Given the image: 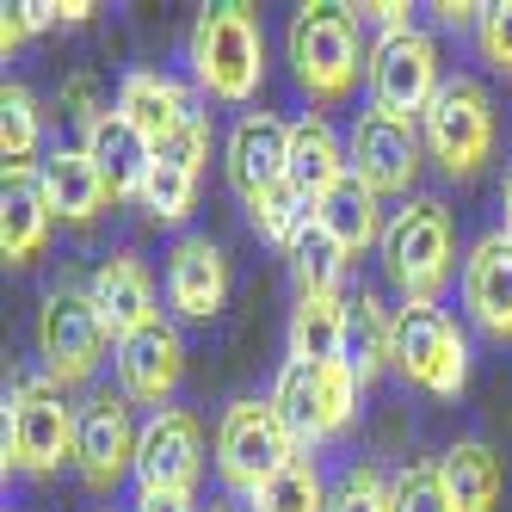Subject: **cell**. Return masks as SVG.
Returning <instances> with one entry per match:
<instances>
[{"label": "cell", "instance_id": "obj_1", "mask_svg": "<svg viewBox=\"0 0 512 512\" xmlns=\"http://www.w3.org/2000/svg\"><path fill=\"white\" fill-rule=\"evenodd\" d=\"M192 81L204 99L247 105L266 81V31L253 7H210L192 25Z\"/></svg>", "mask_w": 512, "mask_h": 512}, {"label": "cell", "instance_id": "obj_2", "mask_svg": "<svg viewBox=\"0 0 512 512\" xmlns=\"http://www.w3.org/2000/svg\"><path fill=\"white\" fill-rule=\"evenodd\" d=\"M284 56L315 105H340L371 68V50L358 44V19L346 7H297V19L284 31Z\"/></svg>", "mask_w": 512, "mask_h": 512}, {"label": "cell", "instance_id": "obj_3", "mask_svg": "<svg viewBox=\"0 0 512 512\" xmlns=\"http://www.w3.org/2000/svg\"><path fill=\"white\" fill-rule=\"evenodd\" d=\"M383 272L408 303H438L457 272V229L438 198H408L383 229Z\"/></svg>", "mask_w": 512, "mask_h": 512}, {"label": "cell", "instance_id": "obj_4", "mask_svg": "<svg viewBox=\"0 0 512 512\" xmlns=\"http://www.w3.org/2000/svg\"><path fill=\"white\" fill-rule=\"evenodd\" d=\"M75 438H81V408H68V395L56 377H19L7 395V432H0V451L7 469L25 475H56L62 463H75Z\"/></svg>", "mask_w": 512, "mask_h": 512}, {"label": "cell", "instance_id": "obj_5", "mask_svg": "<svg viewBox=\"0 0 512 512\" xmlns=\"http://www.w3.org/2000/svg\"><path fill=\"white\" fill-rule=\"evenodd\" d=\"M297 457L303 451H297V438H290V426L278 420L272 395L266 401L241 395V401H229V408H223V420H216V475H223L229 494H247L253 500L266 482H278Z\"/></svg>", "mask_w": 512, "mask_h": 512}, {"label": "cell", "instance_id": "obj_6", "mask_svg": "<svg viewBox=\"0 0 512 512\" xmlns=\"http://www.w3.org/2000/svg\"><path fill=\"white\" fill-rule=\"evenodd\" d=\"M272 408L290 426L297 451L309 457L315 445H327L334 432H346V420L358 414V377L346 364H303V358H284V371L272 383Z\"/></svg>", "mask_w": 512, "mask_h": 512}, {"label": "cell", "instance_id": "obj_7", "mask_svg": "<svg viewBox=\"0 0 512 512\" xmlns=\"http://www.w3.org/2000/svg\"><path fill=\"white\" fill-rule=\"evenodd\" d=\"M395 377H408L414 389L451 401L469 383V340L463 327L438 303H401L395 309Z\"/></svg>", "mask_w": 512, "mask_h": 512}, {"label": "cell", "instance_id": "obj_8", "mask_svg": "<svg viewBox=\"0 0 512 512\" xmlns=\"http://www.w3.org/2000/svg\"><path fill=\"white\" fill-rule=\"evenodd\" d=\"M420 142L451 179H475L482 161L494 155V99H488V87L469 81V75H451L438 87V99L426 105Z\"/></svg>", "mask_w": 512, "mask_h": 512}, {"label": "cell", "instance_id": "obj_9", "mask_svg": "<svg viewBox=\"0 0 512 512\" xmlns=\"http://www.w3.org/2000/svg\"><path fill=\"white\" fill-rule=\"evenodd\" d=\"M112 327L99 321L93 297L81 284H56L44 290V303H38V358H44V377H56L62 389H75L87 383L105 352H112Z\"/></svg>", "mask_w": 512, "mask_h": 512}, {"label": "cell", "instance_id": "obj_10", "mask_svg": "<svg viewBox=\"0 0 512 512\" xmlns=\"http://www.w3.org/2000/svg\"><path fill=\"white\" fill-rule=\"evenodd\" d=\"M364 87H371V112L389 118H426V105L445 87V62H438V44L420 25L401 31H377L371 44V68H364Z\"/></svg>", "mask_w": 512, "mask_h": 512}, {"label": "cell", "instance_id": "obj_11", "mask_svg": "<svg viewBox=\"0 0 512 512\" xmlns=\"http://www.w3.org/2000/svg\"><path fill=\"white\" fill-rule=\"evenodd\" d=\"M136 401L124 389H93L81 401V438H75V469L93 494H112L124 475H136Z\"/></svg>", "mask_w": 512, "mask_h": 512}, {"label": "cell", "instance_id": "obj_12", "mask_svg": "<svg viewBox=\"0 0 512 512\" xmlns=\"http://www.w3.org/2000/svg\"><path fill=\"white\" fill-rule=\"evenodd\" d=\"M420 155L426 142L408 118H389V112H358L352 136H346V161H352V179L358 186H371L377 198H395L414 186L420 173Z\"/></svg>", "mask_w": 512, "mask_h": 512}, {"label": "cell", "instance_id": "obj_13", "mask_svg": "<svg viewBox=\"0 0 512 512\" xmlns=\"http://www.w3.org/2000/svg\"><path fill=\"white\" fill-rule=\"evenodd\" d=\"M112 364H118V389L136 401V408H167L179 377H186V340H179V327L173 321H149V327H136V334H124L112 346Z\"/></svg>", "mask_w": 512, "mask_h": 512}, {"label": "cell", "instance_id": "obj_14", "mask_svg": "<svg viewBox=\"0 0 512 512\" xmlns=\"http://www.w3.org/2000/svg\"><path fill=\"white\" fill-rule=\"evenodd\" d=\"M198 475H204V426L186 408H161L142 420V438H136V482L142 488L192 494Z\"/></svg>", "mask_w": 512, "mask_h": 512}, {"label": "cell", "instance_id": "obj_15", "mask_svg": "<svg viewBox=\"0 0 512 512\" xmlns=\"http://www.w3.org/2000/svg\"><path fill=\"white\" fill-rule=\"evenodd\" d=\"M223 173L241 204L266 198L272 186H284L290 179V124L272 118V112H247L229 124L223 136Z\"/></svg>", "mask_w": 512, "mask_h": 512}, {"label": "cell", "instance_id": "obj_16", "mask_svg": "<svg viewBox=\"0 0 512 512\" xmlns=\"http://www.w3.org/2000/svg\"><path fill=\"white\" fill-rule=\"evenodd\" d=\"M81 155L99 167L105 192H112V204L124 198H142V186H149V167H155V142L142 136L118 105H105V112L81 130Z\"/></svg>", "mask_w": 512, "mask_h": 512}, {"label": "cell", "instance_id": "obj_17", "mask_svg": "<svg viewBox=\"0 0 512 512\" xmlns=\"http://www.w3.org/2000/svg\"><path fill=\"white\" fill-rule=\"evenodd\" d=\"M204 161H210V130L204 118L192 130H179L173 142L155 149V167H149V186H142V210L155 216V223H186L192 204H198V179H204Z\"/></svg>", "mask_w": 512, "mask_h": 512}, {"label": "cell", "instance_id": "obj_18", "mask_svg": "<svg viewBox=\"0 0 512 512\" xmlns=\"http://www.w3.org/2000/svg\"><path fill=\"white\" fill-rule=\"evenodd\" d=\"M167 303L186 321H210L229 303V260L210 235H186L167 253Z\"/></svg>", "mask_w": 512, "mask_h": 512}, {"label": "cell", "instance_id": "obj_19", "mask_svg": "<svg viewBox=\"0 0 512 512\" xmlns=\"http://www.w3.org/2000/svg\"><path fill=\"white\" fill-rule=\"evenodd\" d=\"M463 309L494 340H512V235H482L463 260Z\"/></svg>", "mask_w": 512, "mask_h": 512}, {"label": "cell", "instance_id": "obj_20", "mask_svg": "<svg viewBox=\"0 0 512 512\" xmlns=\"http://www.w3.org/2000/svg\"><path fill=\"white\" fill-rule=\"evenodd\" d=\"M118 112L142 130L161 149V142H173L179 130H192L198 124V105H192V93L179 87L173 75H155V68H136V75H124L118 81Z\"/></svg>", "mask_w": 512, "mask_h": 512}, {"label": "cell", "instance_id": "obj_21", "mask_svg": "<svg viewBox=\"0 0 512 512\" xmlns=\"http://www.w3.org/2000/svg\"><path fill=\"white\" fill-rule=\"evenodd\" d=\"M87 297H93L99 321L112 327V340H124V334H136V327L155 321V278H149V266H142L136 253H112V260H99Z\"/></svg>", "mask_w": 512, "mask_h": 512}, {"label": "cell", "instance_id": "obj_22", "mask_svg": "<svg viewBox=\"0 0 512 512\" xmlns=\"http://www.w3.org/2000/svg\"><path fill=\"white\" fill-rule=\"evenodd\" d=\"M38 186H44L50 216H62V223H93V216L112 204V192H105L99 167H93L81 149H50L44 167H38Z\"/></svg>", "mask_w": 512, "mask_h": 512}, {"label": "cell", "instance_id": "obj_23", "mask_svg": "<svg viewBox=\"0 0 512 512\" xmlns=\"http://www.w3.org/2000/svg\"><path fill=\"white\" fill-rule=\"evenodd\" d=\"M346 371L364 383H377L389 364H395V309H383V297H371V290H358V297H346Z\"/></svg>", "mask_w": 512, "mask_h": 512}, {"label": "cell", "instance_id": "obj_24", "mask_svg": "<svg viewBox=\"0 0 512 512\" xmlns=\"http://www.w3.org/2000/svg\"><path fill=\"white\" fill-rule=\"evenodd\" d=\"M340 179H352V161H346V142L334 136V124H327V118L290 124V186L321 204Z\"/></svg>", "mask_w": 512, "mask_h": 512}, {"label": "cell", "instance_id": "obj_25", "mask_svg": "<svg viewBox=\"0 0 512 512\" xmlns=\"http://www.w3.org/2000/svg\"><path fill=\"white\" fill-rule=\"evenodd\" d=\"M50 204H44V186L38 173H7V192H0V253L13 266L38 260L44 241H50Z\"/></svg>", "mask_w": 512, "mask_h": 512}, {"label": "cell", "instance_id": "obj_26", "mask_svg": "<svg viewBox=\"0 0 512 512\" xmlns=\"http://www.w3.org/2000/svg\"><path fill=\"white\" fill-rule=\"evenodd\" d=\"M438 475H445L457 512H494V506H500L506 469H500V457L482 445V438H457V445L438 457Z\"/></svg>", "mask_w": 512, "mask_h": 512}, {"label": "cell", "instance_id": "obj_27", "mask_svg": "<svg viewBox=\"0 0 512 512\" xmlns=\"http://www.w3.org/2000/svg\"><path fill=\"white\" fill-rule=\"evenodd\" d=\"M315 223L334 235L346 253H364V247H383V198L371 186H358V179H340L334 192L315 204Z\"/></svg>", "mask_w": 512, "mask_h": 512}, {"label": "cell", "instance_id": "obj_28", "mask_svg": "<svg viewBox=\"0 0 512 512\" xmlns=\"http://www.w3.org/2000/svg\"><path fill=\"white\" fill-rule=\"evenodd\" d=\"M290 358L303 364L346 358V297H297V309H290Z\"/></svg>", "mask_w": 512, "mask_h": 512}, {"label": "cell", "instance_id": "obj_29", "mask_svg": "<svg viewBox=\"0 0 512 512\" xmlns=\"http://www.w3.org/2000/svg\"><path fill=\"white\" fill-rule=\"evenodd\" d=\"M38 149H44V112L25 87L7 81V93H0V155H7V173H38L44 167Z\"/></svg>", "mask_w": 512, "mask_h": 512}, {"label": "cell", "instance_id": "obj_30", "mask_svg": "<svg viewBox=\"0 0 512 512\" xmlns=\"http://www.w3.org/2000/svg\"><path fill=\"white\" fill-rule=\"evenodd\" d=\"M346 266H352V253L327 235L321 223L290 247V272H297V297H340V284H346Z\"/></svg>", "mask_w": 512, "mask_h": 512}, {"label": "cell", "instance_id": "obj_31", "mask_svg": "<svg viewBox=\"0 0 512 512\" xmlns=\"http://www.w3.org/2000/svg\"><path fill=\"white\" fill-rule=\"evenodd\" d=\"M247 216H253V229H260V241H272V247H297L309 229H315V198L309 192H297L284 179V186H272L266 198H253L247 204Z\"/></svg>", "mask_w": 512, "mask_h": 512}, {"label": "cell", "instance_id": "obj_32", "mask_svg": "<svg viewBox=\"0 0 512 512\" xmlns=\"http://www.w3.org/2000/svg\"><path fill=\"white\" fill-rule=\"evenodd\" d=\"M327 488L321 482V469L309 463V457H297L278 482H266L260 494H253V512H327Z\"/></svg>", "mask_w": 512, "mask_h": 512}, {"label": "cell", "instance_id": "obj_33", "mask_svg": "<svg viewBox=\"0 0 512 512\" xmlns=\"http://www.w3.org/2000/svg\"><path fill=\"white\" fill-rule=\"evenodd\" d=\"M327 512H395V482L371 463H352L327 494Z\"/></svg>", "mask_w": 512, "mask_h": 512}, {"label": "cell", "instance_id": "obj_34", "mask_svg": "<svg viewBox=\"0 0 512 512\" xmlns=\"http://www.w3.org/2000/svg\"><path fill=\"white\" fill-rule=\"evenodd\" d=\"M395 512H457L438 463H408L395 475Z\"/></svg>", "mask_w": 512, "mask_h": 512}, {"label": "cell", "instance_id": "obj_35", "mask_svg": "<svg viewBox=\"0 0 512 512\" xmlns=\"http://www.w3.org/2000/svg\"><path fill=\"white\" fill-rule=\"evenodd\" d=\"M475 44H482V62L494 68V75L512 81V0H494V7H482Z\"/></svg>", "mask_w": 512, "mask_h": 512}, {"label": "cell", "instance_id": "obj_36", "mask_svg": "<svg viewBox=\"0 0 512 512\" xmlns=\"http://www.w3.org/2000/svg\"><path fill=\"white\" fill-rule=\"evenodd\" d=\"M136 512H198V500L167 494V488H136Z\"/></svg>", "mask_w": 512, "mask_h": 512}, {"label": "cell", "instance_id": "obj_37", "mask_svg": "<svg viewBox=\"0 0 512 512\" xmlns=\"http://www.w3.org/2000/svg\"><path fill=\"white\" fill-rule=\"evenodd\" d=\"M438 25H482V7H469V0H438Z\"/></svg>", "mask_w": 512, "mask_h": 512}, {"label": "cell", "instance_id": "obj_38", "mask_svg": "<svg viewBox=\"0 0 512 512\" xmlns=\"http://www.w3.org/2000/svg\"><path fill=\"white\" fill-rule=\"evenodd\" d=\"M19 13H25V25H31V31H50V25H62V7H56V0H25Z\"/></svg>", "mask_w": 512, "mask_h": 512}, {"label": "cell", "instance_id": "obj_39", "mask_svg": "<svg viewBox=\"0 0 512 512\" xmlns=\"http://www.w3.org/2000/svg\"><path fill=\"white\" fill-rule=\"evenodd\" d=\"M25 38H31V25H25V13H19V7H7V19H0V50L13 56V50H19Z\"/></svg>", "mask_w": 512, "mask_h": 512}, {"label": "cell", "instance_id": "obj_40", "mask_svg": "<svg viewBox=\"0 0 512 512\" xmlns=\"http://www.w3.org/2000/svg\"><path fill=\"white\" fill-rule=\"evenodd\" d=\"M81 19H93L87 0H62V25H81Z\"/></svg>", "mask_w": 512, "mask_h": 512}, {"label": "cell", "instance_id": "obj_41", "mask_svg": "<svg viewBox=\"0 0 512 512\" xmlns=\"http://www.w3.org/2000/svg\"><path fill=\"white\" fill-rule=\"evenodd\" d=\"M500 210H506V235H512V167H506V179H500Z\"/></svg>", "mask_w": 512, "mask_h": 512}, {"label": "cell", "instance_id": "obj_42", "mask_svg": "<svg viewBox=\"0 0 512 512\" xmlns=\"http://www.w3.org/2000/svg\"><path fill=\"white\" fill-rule=\"evenodd\" d=\"M210 512H253V506H235V494H229V500H216Z\"/></svg>", "mask_w": 512, "mask_h": 512}]
</instances>
